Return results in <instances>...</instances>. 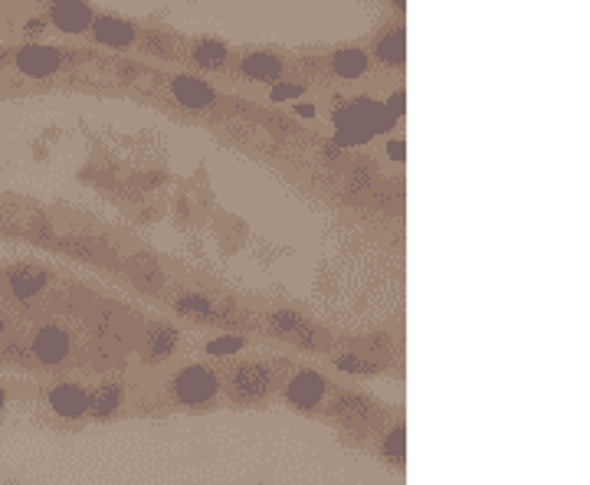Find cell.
<instances>
[{
	"label": "cell",
	"instance_id": "obj_1",
	"mask_svg": "<svg viewBox=\"0 0 590 485\" xmlns=\"http://www.w3.org/2000/svg\"><path fill=\"white\" fill-rule=\"evenodd\" d=\"M335 122V145L341 148H351V145H364V141H371V135L377 132H391L394 128V118L384 112L381 102L374 99H354L348 102L345 109H338L332 115Z\"/></svg>",
	"mask_w": 590,
	"mask_h": 485
},
{
	"label": "cell",
	"instance_id": "obj_2",
	"mask_svg": "<svg viewBox=\"0 0 590 485\" xmlns=\"http://www.w3.org/2000/svg\"><path fill=\"white\" fill-rule=\"evenodd\" d=\"M220 390V381L214 371H207L204 364H191V368L177 371L174 377V397L187 407H200L207 400H214Z\"/></svg>",
	"mask_w": 590,
	"mask_h": 485
},
{
	"label": "cell",
	"instance_id": "obj_3",
	"mask_svg": "<svg viewBox=\"0 0 590 485\" xmlns=\"http://www.w3.org/2000/svg\"><path fill=\"white\" fill-rule=\"evenodd\" d=\"M69 53L59 50V46H46V43H27L20 46L17 56H14V66L20 69L23 76L30 79H46L53 76L59 66H66Z\"/></svg>",
	"mask_w": 590,
	"mask_h": 485
},
{
	"label": "cell",
	"instance_id": "obj_4",
	"mask_svg": "<svg viewBox=\"0 0 590 485\" xmlns=\"http://www.w3.org/2000/svg\"><path fill=\"white\" fill-rule=\"evenodd\" d=\"M30 354L37 358L40 364H63L69 358V351H73V338H69V331L66 328H59V325H46L40 328L37 335H33L30 341Z\"/></svg>",
	"mask_w": 590,
	"mask_h": 485
},
{
	"label": "cell",
	"instance_id": "obj_5",
	"mask_svg": "<svg viewBox=\"0 0 590 485\" xmlns=\"http://www.w3.org/2000/svg\"><path fill=\"white\" fill-rule=\"evenodd\" d=\"M230 387L236 400H263L273 387V374L263 364H240L230 377Z\"/></svg>",
	"mask_w": 590,
	"mask_h": 485
},
{
	"label": "cell",
	"instance_id": "obj_6",
	"mask_svg": "<svg viewBox=\"0 0 590 485\" xmlns=\"http://www.w3.org/2000/svg\"><path fill=\"white\" fill-rule=\"evenodd\" d=\"M46 282H50V276H46V269L37 263H20L7 272V289L17 302L37 299V295L46 289Z\"/></svg>",
	"mask_w": 590,
	"mask_h": 485
},
{
	"label": "cell",
	"instance_id": "obj_7",
	"mask_svg": "<svg viewBox=\"0 0 590 485\" xmlns=\"http://www.w3.org/2000/svg\"><path fill=\"white\" fill-rule=\"evenodd\" d=\"M325 377L318 374V371H299L289 381V390H286V397H289V404L292 407H299V410H312L318 407L325 400Z\"/></svg>",
	"mask_w": 590,
	"mask_h": 485
},
{
	"label": "cell",
	"instance_id": "obj_8",
	"mask_svg": "<svg viewBox=\"0 0 590 485\" xmlns=\"http://www.w3.org/2000/svg\"><path fill=\"white\" fill-rule=\"evenodd\" d=\"M46 400H50L53 413H59V417H66V420H79L89 413V390L73 381L56 384L50 394H46Z\"/></svg>",
	"mask_w": 590,
	"mask_h": 485
},
{
	"label": "cell",
	"instance_id": "obj_9",
	"mask_svg": "<svg viewBox=\"0 0 590 485\" xmlns=\"http://www.w3.org/2000/svg\"><path fill=\"white\" fill-rule=\"evenodd\" d=\"M46 20L63 33H86L96 17H92L89 4H79V0H59V4H50Z\"/></svg>",
	"mask_w": 590,
	"mask_h": 485
},
{
	"label": "cell",
	"instance_id": "obj_10",
	"mask_svg": "<svg viewBox=\"0 0 590 485\" xmlns=\"http://www.w3.org/2000/svg\"><path fill=\"white\" fill-rule=\"evenodd\" d=\"M171 92H174V99L181 109H191V112H200V109H210L214 105V89L207 86L204 79H197V76H174L171 82Z\"/></svg>",
	"mask_w": 590,
	"mask_h": 485
},
{
	"label": "cell",
	"instance_id": "obj_11",
	"mask_svg": "<svg viewBox=\"0 0 590 485\" xmlns=\"http://www.w3.org/2000/svg\"><path fill=\"white\" fill-rule=\"evenodd\" d=\"M89 30L102 46H112V50H125V46L135 43V23L122 17H96Z\"/></svg>",
	"mask_w": 590,
	"mask_h": 485
},
{
	"label": "cell",
	"instance_id": "obj_12",
	"mask_svg": "<svg viewBox=\"0 0 590 485\" xmlns=\"http://www.w3.org/2000/svg\"><path fill=\"white\" fill-rule=\"evenodd\" d=\"M243 76L250 79H259V82H276L282 76V59L273 56V53H250L240 63Z\"/></svg>",
	"mask_w": 590,
	"mask_h": 485
},
{
	"label": "cell",
	"instance_id": "obj_13",
	"mask_svg": "<svg viewBox=\"0 0 590 485\" xmlns=\"http://www.w3.org/2000/svg\"><path fill=\"white\" fill-rule=\"evenodd\" d=\"M122 400H125V390L118 387V384H102L96 390H89V413L92 417H112V413L122 407Z\"/></svg>",
	"mask_w": 590,
	"mask_h": 485
},
{
	"label": "cell",
	"instance_id": "obj_14",
	"mask_svg": "<svg viewBox=\"0 0 590 485\" xmlns=\"http://www.w3.org/2000/svg\"><path fill=\"white\" fill-rule=\"evenodd\" d=\"M332 69L341 79H361L368 73V53L358 50V46H345L332 56Z\"/></svg>",
	"mask_w": 590,
	"mask_h": 485
},
{
	"label": "cell",
	"instance_id": "obj_15",
	"mask_svg": "<svg viewBox=\"0 0 590 485\" xmlns=\"http://www.w3.org/2000/svg\"><path fill=\"white\" fill-rule=\"evenodd\" d=\"M404 53H407L404 30H391L381 43H377V59H381L384 66H404Z\"/></svg>",
	"mask_w": 590,
	"mask_h": 485
},
{
	"label": "cell",
	"instance_id": "obj_16",
	"mask_svg": "<svg viewBox=\"0 0 590 485\" xmlns=\"http://www.w3.org/2000/svg\"><path fill=\"white\" fill-rule=\"evenodd\" d=\"M194 63L200 69H217L227 63V46L217 43V40H200L194 46Z\"/></svg>",
	"mask_w": 590,
	"mask_h": 485
},
{
	"label": "cell",
	"instance_id": "obj_17",
	"mask_svg": "<svg viewBox=\"0 0 590 485\" xmlns=\"http://www.w3.org/2000/svg\"><path fill=\"white\" fill-rule=\"evenodd\" d=\"M174 348H177V331L171 325L151 328V335H148V354L151 358H168V354H174Z\"/></svg>",
	"mask_w": 590,
	"mask_h": 485
},
{
	"label": "cell",
	"instance_id": "obj_18",
	"mask_svg": "<svg viewBox=\"0 0 590 485\" xmlns=\"http://www.w3.org/2000/svg\"><path fill=\"white\" fill-rule=\"evenodd\" d=\"M177 312L197 318V322H214V305H210L204 295H184L181 302H177Z\"/></svg>",
	"mask_w": 590,
	"mask_h": 485
},
{
	"label": "cell",
	"instance_id": "obj_19",
	"mask_svg": "<svg viewBox=\"0 0 590 485\" xmlns=\"http://www.w3.org/2000/svg\"><path fill=\"white\" fill-rule=\"evenodd\" d=\"M384 456L391 459V463H404V459H407V430H404V423H400V427H394L391 433H387V440H384Z\"/></svg>",
	"mask_w": 590,
	"mask_h": 485
},
{
	"label": "cell",
	"instance_id": "obj_20",
	"mask_svg": "<svg viewBox=\"0 0 590 485\" xmlns=\"http://www.w3.org/2000/svg\"><path fill=\"white\" fill-rule=\"evenodd\" d=\"M246 345V338L240 335H217L207 341V354H214V358H223V354H236Z\"/></svg>",
	"mask_w": 590,
	"mask_h": 485
},
{
	"label": "cell",
	"instance_id": "obj_21",
	"mask_svg": "<svg viewBox=\"0 0 590 485\" xmlns=\"http://www.w3.org/2000/svg\"><path fill=\"white\" fill-rule=\"evenodd\" d=\"M269 325H273L276 331H286V335H299V331L305 328V318L295 312H276L273 318H269Z\"/></svg>",
	"mask_w": 590,
	"mask_h": 485
},
{
	"label": "cell",
	"instance_id": "obj_22",
	"mask_svg": "<svg viewBox=\"0 0 590 485\" xmlns=\"http://www.w3.org/2000/svg\"><path fill=\"white\" fill-rule=\"evenodd\" d=\"M305 92L302 82H276L273 89H269V99L273 102H295Z\"/></svg>",
	"mask_w": 590,
	"mask_h": 485
},
{
	"label": "cell",
	"instance_id": "obj_23",
	"mask_svg": "<svg viewBox=\"0 0 590 485\" xmlns=\"http://www.w3.org/2000/svg\"><path fill=\"white\" fill-rule=\"evenodd\" d=\"M341 371H351V374H374L371 364H364L358 354H341V358L335 361Z\"/></svg>",
	"mask_w": 590,
	"mask_h": 485
},
{
	"label": "cell",
	"instance_id": "obj_24",
	"mask_svg": "<svg viewBox=\"0 0 590 485\" xmlns=\"http://www.w3.org/2000/svg\"><path fill=\"white\" fill-rule=\"evenodd\" d=\"M368 410L364 407V400L358 394H341L338 400V413H348V417H361V413Z\"/></svg>",
	"mask_w": 590,
	"mask_h": 485
},
{
	"label": "cell",
	"instance_id": "obj_25",
	"mask_svg": "<svg viewBox=\"0 0 590 485\" xmlns=\"http://www.w3.org/2000/svg\"><path fill=\"white\" fill-rule=\"evenodd\" d=\"M404 105H407V99H404V92H394V96H391V99H387V102H384V112H387V115H391V118H394V122H397V118H400V115H404Z\"/></svg>",
	"mask_w": 590,
	"mask_h": 485
},
{
	"label": "cell",
	"instance_id": "obj_26",
	"mask_svg": "<svg viewBox=\"0 0 590 485\" xmlns=\"http://www.w3.org/2000/svg\"><path fill=\"white\" fill-rule=\"evenodd\" d=\"M46 30V17H30L27 23H23V33H30V37H37V33Z\"/></svg>",
	"mask_w": 590,
	"mask_h": 485
},
{
	"label": "cell",
	"instance_id": "obj_27",
	"mask_svg": "<svg viewBox=\"0 0 590 485\" xmlns=\"http://www.w3.org/2000/svg\"><path fill=\"white\" fill-rule=\"evenodd\" d=\"M404 141H387V155H391V161H404Z\"/></svg>",
	"mask_w": 590,
	"mask_h": 485
},
{
	"label": "cell",
	"instance_id": "obj_28",
	"mask_svg": "<svg viewBox=\"0 0 590 485\" xmlns=\"http://www.w3.org/2000/svg\"><path fill=\"white\" fill-rule=\"evenodd\" d=\"M27 354H30V348H27V345H10V348L4 351V358L20 361V358H27Z\"/></svg>",
	"mask_w": 590,
	"mask_h": 485
},
{
	"label": "cell",
	"instance_id": "obj_29",
	"mask_svg": "<svg viewBox=\"0 0 590 485\" xmlns=\"http://www.w3.org/2000/svg\"><path fill=\"white\" fill-rule=\"evenodd\" d=\"M295 112H299L302 118H315V105L312 102H299V105H295Z\"/></svg>",
	"mask_w": 590,
	"mask_h": 485
},
{
	"label": "cell",
	"instance_id": "obj_30",
	"mask_svg": "<svg viewBox=\"0 0 590 485\" xmlns=\"http://www.w3.org/2000/svg\"><path fill=\"white\" fill-rule=\"evenodd\" d=\"M4 410H7V387H0V417H4Z\"/></svg>",
	"mask_w": 590,
	"mask_h": 485
},
{
	"label": "cell",
	"instance_id": "obj_31",
	"mask_svg": "<svg viewBox=\"0 0 590 485\" xmlns=\"http://www.w3.org/2000/svg\"><path fill=\"white\" fill-rule=\"evenodd\" d=\"M4 328H7V322H4V315H0V338H4Z\"/></svg>",
	"mask_w": 590,
	"mask_h": 485
}]
</instances>
